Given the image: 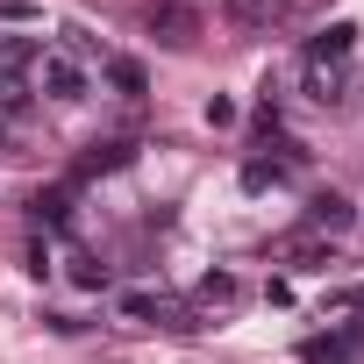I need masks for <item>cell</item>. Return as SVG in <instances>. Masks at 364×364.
Here are the masks:
<instances>
[{"instance_id":"6da1fadb","label":"cell","mask_w":364,"mask_h":364,"mask_svg":"<svg viewBox=\"0 0 364 364\" xmlns=\"http://www.w3.org/2000/svg\"><path fill=\"white\" fill-rule=\"evenodd\" d=\"M143 29L164 43V50H193L200 43V8H193V0H157V8H143Z\"/></svg>"},{"instance_id":"7a4b0ae2","label":"cell","mask_w":364,"mask_h":364,"mask_svg":"<svg viewBox=\"0 0 364 364\" xmlns=\"http://www.w3.org/2000/svg\"><path fill=\"white\" fill-rule=\"evenodd\" d=\"M114 314H122V321H136V328H200V314H193V307H178V300H164V293H122V300H114Z\"/></svg>"},{"instance_id":"3957f363","label":"cell","mask_w":364,"mask_h":364,"mask_svg":"<svg viewBox=\"0 0 364 364\" xmlns=\"http://www.w3.org/2000/svg\"><path fill=\"white\" fill-rule=\"evenodd\" d=\"M29 79H36V93H43V100H65V107H72V100H86V65H79V58H65V50H43V58L29 65Z\"/></svg>"},{"instance_id":"277c9868","label":"cell","mask_w":364,"mask_h":364,"mask_svg":"<svg viewBox=\"0 0 364 364\" xmlns=\"http://www.w3.org/2000/svg\"><path fill=\"white\" fill-rule=\"evenodd\" d=\"M357 357H364V321H343V328L300 343V364H357Z\"/></svg>"},{"instance_id":"5b68a950","label":"cell","mask_w":364,"mask_h":364,"mask_svg":"<svg viewBox=\"0 0 364 364\" xmlns=\"http://www.w3.org/2000/svg\"><path fill=\"white\" fill-rule=\"evenodd\" d=\"M300 79H307V100H314V107H336L343 86H350V58H307Z\"/></svg>"},{"instance_id":"8992f818","label":"cell","mask_w":364,"mask_h":364,"mask_svg":"<svg viewBox=\"0 0 364 364\" xmlns=\"http://www.w3.org/2000/svg\"><path fill=\"white\" fill-rule=\"evenodd\" d=\"M350 222H357V208L343 193H314L307 200V236H328L336 243V236H350Z\"/></svg>"},{"instance_id":"52a82bcc","label":"cell","mask_w":364,"mask_h":364,"mask_svg":"<svg viewBox=\"0 0 364 364\" xmlns=\"http://www.w3.org/2000/svg\"><path fill=\"white\" fill-rule=\"evenodd\" d=\"M279 257H286L293 272H328V264H336V243H328V236H307V229H300V236H286V243H279Z\"/></svg>"},{"instance_id":"ba28073f","label":"cell","mask_w":364,"mask_h":364,"mask_svg":"<svg viewBox=\"0 0 364 364\" xmlns=\"http://www.w3.org/2000/svg\"><path fill=\"white\" fill-rule=\"evenodd\" d=\"M229 22H236V29H250V36H264V29H279V22H286V0H229Z\"/></svg>"},{"instance_id":"9c48e42d","label":"cell","mask_w":364,"mask_h":364,"mask_svg":"<svg viewBox=\"0 0 364 364\" xmlns=\"http://www.w3.org/2000/svg\"><path fill=\"white\" fill-rule=\"evenodd\" d=\"M129 164H136V143H122V136H114V143H93V150L79 157V178H100V171H129Z\"/></svg>"},{"instance_id":"30bf717a","label":"cell","mask_w":364,"mask_h":364,"mask_svg":"<svg viewBox=\"0 0 364 364\" xmlns=\"http://www.w3.org/2000/svg\"><path fill=\"white\" fill-rule=\"evenodd\" d=\"M236 300H243V279H236V272H208L200 293H193V314H208V307H236Z\"/></svg>"},{"instance_id":"8fae6325","label":"cell","mask_w":364,"mask_h":364,"mask_svg":"<svg viewBox=\"0 0 364 364\" xmlns=\"http://www.w3.org/2000/svg\"><path fill=\"white\" fill-rule=\"evenodd\" d=\"M29 208H36V222H43V229H58V236L72 229V186H50V193H36Z\"/></svg>"},{"instance_id":"7c38bea8","label":"cell","mask_w":364,"mask_h":364,"mask_svg":"<svg viewBox=\"0 0 364 364\" xmlns=\"http://www.w3.org/2000/svg\"><path fill=\"white\" fill-rule=\"evenodd\" d=\"M36 58H43V43H29V36H0V79H22Z\"/></svg>"},{"instance_id":"4fadbf2b","label":"cell","mask_w":364,"mask_h":364,"mask_svg":"<svg viewBox=\"0 0 364 364\" xmlns=\"http://www.w3.org/2000/svg\"><path fill=\"white\" fill-rule=\"evenodd\" d=\"M350 50H357V29H350V22H328V29L307 43V58H350Z\"/></svg>"},{"instance_id":"5bb4252c","label":"cell","mask_w":364,"mask_h":364,"mask_svg":"<svg viewBox=\"0 0 364 364\" xmlns=\"http://www.w3.org/2000/svg\"><path fill=\"white\" fill-rule=\"evenodd\" d=\"M100 72H107V86H114V93H122V100H136V93H143V86H150V79H143V65H136V58H107V65H100Z\"/></svg>"},{"instance_id":"9a60e30c","label":"cell","mask_w":364,"mask_h":364,"mask_svg":"<svg viewBox=\"0 0 364 364\" xmlns=\"http://www.w3.org/2000/svg\"><path fill=\"white\" fill-rule=\"evenodd\" d=\"M58 36H65V58H79V65H86V58H100V65H107V58H114V50H107L100 36H86L79 22H72V29H58Z\"/></svg>"},{"instance_id":"2e32d148","label":"cell","mask_w":364,"mask_h":364,"mask_svg":"<svg viewBox=\"0 0 364 364\" xmlns=\"http://www.w3.org/2000/svg\"><path fill=\"white\" fill-rule=\"evenodd\" d=\"M279 178H286V164H272V157H250V164H243V186H250V193L279 186Z\"/></svg>"},{"instance_id":"e0dca14e","label":"cell","mask_w":364,"mask_h":364,"mask_svg":"<svg viewBox=\"0 0 364 364\" xmlns=\"http://www.w3.org/2000/svg\"><path fill=\"white\" fill-rule=\"evenodd\" d=\"M72 286L100 293V286H107V264H93V257H72Z\"/></svg>"},{"instance_id":"ac0fdd59","label":"cell","mask_w":364,"mask_h":364,"mask_svg":"<svg viewBox=\"0 0 364 364\" xmlns=\"http://www.w3.org/2000/svg\"><path fill=\"white\" fill-rule=\"evenodd\" d=\"M29 107V86L22 79H0V114H22Z\"/></svg>"},{"instance_id":"d6986e66","label":"cell","mask_w":364,"mask_h":364,"mask_svg":"<svg viewBox=\"0 0 364 364\" xmlns=\"http://www.w3.org/2000/svg\"><path fill=\"white\" fill-rule=\"evenodd\" d=\"M208 122H215V129H229V122H236V100H222V93H215V100H208Z\"/></svg>"},{"instance_id":"ffe728a7","label":"cell","mask_w":364,"mask_h":364,"mask_svg":"<svg viewBox=\"0 0 364 364\" xmlns=\"http://www.w3.org/2000/svg\"><path fill=\"white\" fill-rule=\"evenodd\" d=\"M328 307H364V279H357V286H336V293H328Z\"/></svg>"},{"instance_id":"44dd1931","label":"cell","mask_w":364,"mask_h":364,"mask_svg":"<svg viewBox=\"0 0 364 364\" xmlns=\"http://www.w3.org/2000/svg\"><path fill=\"white\" fill-rule=\"evenodd\" d=\"M36 8H29V0H0V22H29Z\"/></svg>"}]
</instances>
